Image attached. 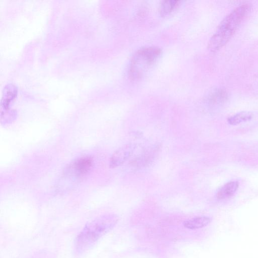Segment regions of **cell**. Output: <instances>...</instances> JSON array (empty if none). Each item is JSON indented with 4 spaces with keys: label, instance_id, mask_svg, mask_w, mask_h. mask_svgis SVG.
Masks as SVG:
<instances>
[{
    "label": "cell",
    "instance_id": "cell-12",
    "mask_svg": "<svg viewBox=\"0 0 258 258\" xmlns=\"http://www.w3.org/2000/svg\"><path fill=\"white\" fill-rule=\"evenodd\" d=\"M226 95L222 90H218L213 94L210 98V101L213 104L220 103L224 101Z\"/></svg>",
    "mask_w": 258,
    "mask_h": 258
},
{
    "label": "cell",
    "instance_id": "cell-2",
    "mask_svg": "<svg viewBox=\"0 0 258 258\" xmlns=\"http://www.w3.org/2000/svg\"><path fill=\"white\" fill-rule=\"evenodd\" d=\"M118 220L116 215L108 214L100 216L87 224L76 238L77 250L81 251L89 248L110 230Z\"/></svg>",
    "mask_w": 258,
    "mask_h": 258
},
{
    "label": "cell",
    "instance_id": "cell-6",
    "mask_svg": "<svg viewBox=\"0 0 258 258\" xmlns=\"http://www.w3.org/2000/svg\"><path fill=\"white\" fill-rule=\"evenodd\" d=\"M158 149L155 147L146 150H142L141 152L136 155L130 164L135 168H139L146 166L151 162L156 156Z\"/></svg>",
    "mask_w": 258,
    "mask_h": 258
},
{
    "label": "cell",
    "instance_id": "cell-11",
    "mask_svg": "<svg viewBox=\"0 0 258 258\" xmlns=\"http://www.w3.org/2000/svg\"><path fill=\"white\" fill-rule=\"evenodd\" d=\"M180 1H163L159 8L160 14L162 16H167L178 8Z\"/></svg>",
    "mask_w": 258,
    "mask_h": 258
},
{
    "label": "cell",
    "instance_id": "cell-3",
    "mask_svg": "<svg viewBox=\"0 0 258 258\" xmlns=\"http://www.w3.org/2000/svg\"><path fill=\"white\" fill-rule=\"evenodd\" d=\"M162 51L156 47H145L138 49L129 63L127 74L132 81L144 78L159 61Z\"/></svg>",
    "mask_w": 258,
    "mask_h": 258
},
{
    "label": "cell",
    "instance_id": "cell-10",
    "mask_svg": "<svg viewBox=\"0 0 258 258\" xmlns=\"http://www.w3.org/2000/svg\"><path fill=\"white\" fill-rule=\"evenodd\" d=\"M253 114L248 111H242L237 113L227 119L228 123L232 125H236L241 123L248 121L252 119Z\"/></svg>",
    "mask_w": 258,
    "mask_h": 258
},
{
    "label": "cell",
    "instance_id": "cell-8",
    "mask_svg": "<svg viewBox=\"0 0 258 258\" xmlns=\"http://www.w3.org/2000/svg\"><path fill=\"white\" fill-rule=\"evenodd\" d=\"M239 183L237 181H232L223 185L217 191V199L223 200L231 197L238 188Z\"/></svg>",
    "mask_w": 258,
    "mask_h": 258
},
{
    "label": "cell",
    "instance_id": "cell-5",
    "mask_svg": "<svg viewBox=\"0 0 258 258\" xmlns=\"http://www.w3.org/2000/svg\"><path fill=\"white\" fill-rule=\"evenodd\" d=\"M138 148L136 144L130 143L119 148L112 154L109 162L111 168H116L123 164L133 156Z\"/></svg>",
    "mask_w": 258,
    "mask_h": 258
},
{
    "label": "cell",
    "instance_id": "cell-1",
    "mask_svg": "<svg viewBox=\"0 0 258 258\" xmlns=\"http://www.w3.org/2000/svg\"><path fill=\"white\" fill-rule=\"evenodd\" d=\"M251 9L249 4L237 7L221 22L208 43V49L212 52L220 49L230 39Z\"/></svg>",
    "mask_w": 258,
    "mask_h": 258
},
{
    "label": "cell",
    "instance_id": "cell-4",
    "mask_svg": "<svg viewBox=\"0 0 258 258\" xmlns=\"http://www.w3.org/2000/svg\"><path fill=\"white\" fill-rule=\"evenodd\" d=\"M93 160L89 156L80 157L71 163L66 168L64 175L71 178H82L91 169Z\"/></svg>",
    "mask_w": 258,
    "mask_h": 258
},
{
    "label": "cell",
    "instance_id": "cell-9",
    "mask_svg": "<svg viewBox=\"0 0 258 258\" xmlns=\"http://www.w3.org/2000/svg\"><path fill=\"white\" fill-rule=\"evenodd\" d=\"M211 221V219L208 217H197L185 221L183 226L189 229H197L206 226Z\"/></svg>",
    "mask_w": 258,
    "mask_h": 258
},
{
    "label": "cell",
    "instance_id": "cell-7",
    "mask_svg": "<svg viewBox=\"0 0 258 258\" xmlns=\"http://www.w3.org/2000/svg\"><path fill=\"white\" fill-rule=\"evenodd\" d=\"M18 88L13 84H8L4 88L1 101V112L9 110L10 105L17 96Z\"/></svg>",
    "mask_w": 258,
    "mask_h": 258
}]
</instances>
